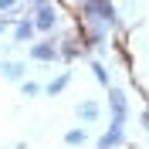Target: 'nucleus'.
<instances>
[{"label": "nucleus", "mask_w": 149, "mask_h": 149, "mask_svg": "<svg viewBox=\"0 0 149 149\" xmlns=\"http://www.w3.org/2000/svg\"><path fill=\"white\" fill-rule=\"evenodd\" d=\"M78 17H81V24H102L109 34L122 27L119 7H115L112 0H81V3H78Z\"/></svg>", "instance_id": "nucleus-1"}, {"label": "nucleus", "mask_w": 149, "mask_h": 149, "mask_svg": "<svg viewBox=\"0 0 149 149\" xmlns=\"http://www.w3.org/2000/svg\"><path fill=\"white\" fill-rule=\"evenodd\" d=\"M31 14V24H34L37 34H58V27H61V10H58V3L51 0V3H44V7H37V10H27Z\"/></svg>", "instance_id": "nucleus-2"}, {"label": "nucleus", "mask_w": 149, "mask_h": 149, "mask_svg": "<svg viewBox=\"0 0 149 149\" xmlns=\"http://www.w3.org/2000/svg\"><path fill=\"white\" fill-rule=\"evenodd\" d=\"M109 112H112L109 129H125V122H129V95H125V88L109 85Z\"/></svg>", "instance_id": "nucleus-3"}, {"label": "nucleus", "mask_w": 149, "mask_h": 149, "mask_svg": "<svg viewBox=\"0 0 149 149\" xmlns=\"http://www.w3.org/2000/svg\"><path fill=\"white\" fill-rule=\"evenodd\" d=\"M78 44H81V54L105 51V47H109V31H105L102 24H81V27H78Z\"/></svg>", "instance_id": "nucleus-4"}, {"label": "nucleus", "mask_w": 149, "mask_h": 149, "mask_svg": "<svg viewBox=\"0 0 149 149\" xmlns=\"http://www.w3.org/2000/svg\"><path fill=\"white\" fill-rule=\"evenodd\" d=\"M27 58L31 61H41V65H58V41H54V34L41 37V41H31L27 44Z\"/></svg>", "instance_id": "nucleus-5"}, {"label": "nucleus", "mask_w": 149, "mask_h": 149, "mask_svg": "<svg viewBox=\"0 0 149 149\" xmlns=\"http://www.w3.org/2000/svg\"><path fill=\"white\" fill-rule=\"evenodd\" d=\"M10 31H14V44H31V41H37V31H34V24H31L27 10H20V17H14Z\"/></svg>", "instance_id": "nucleus-6"}, {"label": "nucleus", "mask_w": 149, "mask_h": 149, "mask_svg": "<svg viewBox=\"0 0 149 149\" xmlns=\"http://www.w3.org/2000/svg\"><path fill=\"white\" fill-rule=\"evenodd\" d=\"M58 41V61H65V65H71L74 58L81 54V44H78V34H54Z\"/></svg>", "instance_id": "nucleus-7"}, {"label": "nucleus", "mask_w": 149, "mask_h": 149, "mask_svg": "<svg viewBox=\"0 0 149 149\" xmlns=\"http://www.w3.org/2000/svg\"><path fill=\"white\" fill-rule=\"evenodd\" d=\"M74 115H78V122H81V125H88V122H98V119H102V105L95 102V98H85V102L74 105Z\"/></svg>", "instance_id": "nucleus-8"}, {"label": "nucleus", "mask_w": 149, "mask_h": 149, "mask_svg": "<svg viewBox=\"0 0 149 149\" xmlns=\"http://www.w3.org/2000/svg\"><path fill=\"white\" fill-rule=\"evenodd\" d=\"M0 74H3V78H7V81H24V78H27V65H24V61H14V58H3V61H0Z\"/></svg>", "instance_id": "nucleus-9"}, {"label": "nucleus", "mask_w": 149, "mask_h": 149, "mask_svg": "<svg viewBox=\"0 0 149 149\" xmlns=\"http://www.w3.org/2000/svg\"><path fill=\"white\" fill-rule=\"evenodd\" d=\"M122 146H125V129H109V125L95 142V149H122Z\"/></svg>", "instance_id": "nucleus-10"}, {"label": "nucleus", "mask_w": 149, "mask_h": 149, "mask_svg": "<svg viewBox=\"0 0 149 149\" xmlns=\"http://www.w3.org/2000/svg\"><path fill=\"white\" fill-rule=\"evenodd\" d=\"M68 85H71V71L65 68V71H61V74H54L47 85H41V95H51V98H58V95L65 92Z\"/></svg>", "instance_id": "nucleus-11"}, {"label": "nucleus", "mask_w": 149, "mask_h": 149, "mask_svg": "<svg viewBox=\"0 0 149 149\" xmlns=\"http://www.w3.org/2000/svg\"><path fill=\"white\" fill-rule=\"evenodd\" d=\"M88 68H92L95 81L102 85V88H109V85H112V74H109V65H105V61H98V58H88Z\"/></svg>", "instance_id": "nucleus-12"}, {"label": "nucleus", "mask_w": 149, "mask_h": 149, "mask_svg": "<svg viewBox=\"0 0 149 149\" xmlns=\"http://www.w3.org/2000/svg\"><path fill=\"white\" fill-rule=\"evenodd\" d=\"M85 142H88V129H85V125H74V129H68V132H65V146L81 149Z\"/></svg>", "instance_id": "nucleus-13"}, {"label": "nucleus", "mask_w": 149, "mask_h": 149, "mask_svg": "<svg viewBox=\"0 0 149 149\" xmlns=\"http://www.w3.org/2000/svg\"><path fill=\"white\" fill-rule=\"evenodd\" d=\"M20 7H24V0H0V17H14V14H20Z\"/></svg>", "instance_id": "nucleus-14"}, {"label": "nucleus", "mask_w": 149, "mask_h": 149, "mask_svg": "<svg viewBox=\"0 0 149 149\" xmlns=\"http://www.w3.org/2000/svg\"><path fill=\"white\" fill-rule=\"evenodd\" d=\"M20 95H24V98H37V95H41V81L24 78V81H20Z\"/></svg>", "instance_id": "nucleus-15"}, {"label": "nucleus", "mask_w": 149, "mask_h": 149, "mask_svg": "<svg viewBox=\"0 0 149 149\" xmlns=\"http://www.w3.org/2000/svg\"><path fill=\"white\" fill-rule=\"evenodd\" d=\"M44 3H51V0H24V7H27V10H37V7H44Z\"/></svg>", "instance_id": "nucleus-16"}, {"label": "nucleus", "mask_w": 149, "mask_h": 149, "mask_svg": "<svg viewBox=\"0 0 149 149\" xmlns=\"http://www.w3.org/2000/svg\"><path fill=\"white\" fill-rule=\"evenodd\" d=\"M10 24H14V17H0V37H3V31H7Z\"/></svg>", "instance_id": "nucleus-17"}, {"label": "nucleus", "mask_w": 149, "mask_h": 149, "mask_svg": "<svg viewBox=\"0 0 149 149\" xmlns=\"http://www.w3.org/2000/svg\"><path fill=\"white\" fill-rule=\"evenodd\" d=\"M139 122H142V129L149 132V109H146V112H142V115H139Z\"/></svg>", "instance_id": "nucleus-18"}]
</instances>
